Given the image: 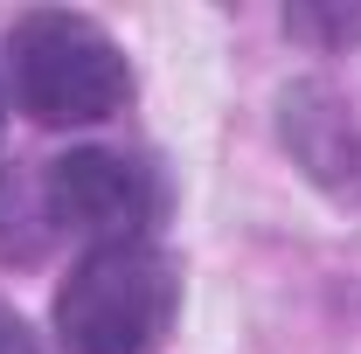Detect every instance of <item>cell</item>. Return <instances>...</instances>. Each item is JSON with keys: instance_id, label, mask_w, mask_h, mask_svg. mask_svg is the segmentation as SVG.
Instances as JSON below:
<instances>
[{"instance_id": "8", "label": "cell", "mask_w": 361, "mask_h": 354, "mask_svg": "<svg viewBox=\"0 0 361 354\" xmlns=\"http://www.w3.org/2000/svg\"><path fill=\"white\" fill-rule=\"evenodd\" d=\"M0 126H7V97H0Z\"/></svg>"}, {"instance_id": "5", "label": "cell", "mask_w": 361, "mask_h": 354, "mask_svg": "<svg viewBox=\"0 0 361 354\" xmlns=\"http://www.w3.org/2000/svg\"><path fill=\"white\" fill-rule=\"evenodd\" d=\"M56 236L42 167H0V264H42Z\"/></svg>"}, {"instance_id": "2", "label": "cell", "mask_w": 361, "mask_h": 354, "mask_svg": "<svg viewBox=\"0 0 361 354\" xmlns=\"http://www.w3.org/2000/svg\"><path fill=\"white\" fill-rule=\"evenodd\" d=\"M180 271L160 243H90L56 285V334L70 354H146L174 326Z\"/></svg>"}, {"instance_id": "7", "label": "cell", "mask_w": 361, "mask_h": 354, "mask_svg": "<svg viewBox=\"0 0 361 354\" xmlns=\"http://www.w3.org/2000/svg\"><path fill=\"white\" fill-rule=\"evenodd\" d=\"M0 354H42V341L28 334V319L14 306H0Z\"/></svg>"}, {"instance_id": "3", "label": "cell", "mask_w": 361, "mask_h": 354, "mask_svg": "<svg viewBox=\"0 0 361 354\" xmlns=\"http://www.w3.org/2000/svg\"><path fill=\"white\" fill-rule=\"evenodd\" d=\"M42 188H49L56 229H77L90 243H139L160 216L153 167L104 153V146H70V153L42 160Z\"/></svg>"}, {"instance_id": "6", "label": "cell", "mask_w": 361, "mask_h": 354, "mask_svg": "<svg viewBox=\"0 0 361 354\" xmlns=\"http://www.w3.org/2000/svg\"><path fill=\"white\" fill-rule=\"evenodd\" d=\"M285 28L299 35V42H319V49H348L361 42V7H285Z\"/></svg>"}, {"instance_id": "1", "label": "cell", "mask_w": 361, "mask_h": 354, "mask_svg": "<svg viewBox=\"0 0 361 354\" xmlns=\"http://www.w3.org/2000/svg\"><path fill=\"white\" fill-rule=\"evenodd\" d=\"M7 77H14V104L35 126H97L133 97L126 49L70 7H35L7 28Z\"/></svg>"}, {"instance_id": "4", "label": "cell", "mask_w": 361, "mask_h": 354, "mask_svg": "<svg viewBox=\"0 0 361 354\" xmlns=\"http://www.w3.org/2000/svg\"><path fill=\"white\" fill-rule=\"evenodd\" d=\"M278 133L326 195H361V126H355V104L334 84H319V77L292 84L278 97Z\"/></svg>"}]
</instances>
